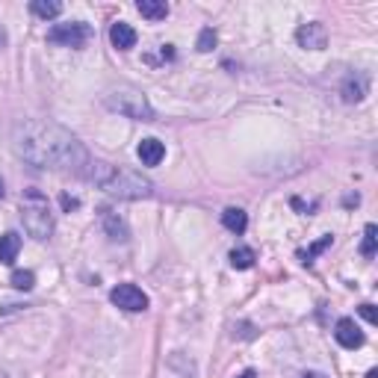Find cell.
I'll return each instance as SVG.
<instances>
[{
  "instance_id": "obj_1",
  "label": "cell",
  "mask_w": 378,
  "mask_h": 378,
  "mask_svg": "<svg viewBox=\"0 0 378 378\" xmlns=\"http://www.w3.org/2000/svg\"><path fill=\"white\" fill-rule=\"evenodd\" d=\"M12 148L24 162H30L36 169L83 174L89 166V154L77 142V136L47 119L18 121L15 130H12Z\"/></svg>"
},
{
  "instance_id": "obj_2",
  "label": "cell",
  "mask_w": 378,
  "mask_h": 378,
  "mask_svg": "<svg viewBox=\"0 0 378 378\" xmlns=\"http://www.w3.org/2000/svg\"><path fill=\"white\" fill-rule=\"evenodd\" d=\"M83 178H89L95 186L104 189V192L124 198V201H139V198H148L151 192H154V183H151L148 178H142L139 172H130L124 166H112V162H104V160H89Z\"/></svg>"
},
{
  "instance_id": "obj_3",
  "label": "cell",
  "mask_w": 378,
  "mask_h": 378,
  "mask_svg": "<svg viewBox=\"0 0 378 378\" xmlns=\"http://www.w3.org/2000/svg\"><path fill=\"white\" fill-rule=\"evenodd\" d=\"M21 219L33 239H47L54 234V213H50L47 195L39 189H24L21 195Z\"/></svg>"
},
{
  "instance_id": "obj_4",
  "label": "cell",
  "mask_w": 378,
  "mask_h": 378,
  "mask_svg": "<svg viewBox=\"0 0 378 378\" xmlns=\"http://www.w3.org/2000/svg\"><path fill=\"white\" fill-rule=\"evenodd\" d=\"M107 107L116 109L119 116L133 119V121H154V109H151L148 98L139 89H133V86H121V89L109 92L107 95Z\"/></svg>"
},
{
  "instance_id": "obj_5",
  "label": "cell",
  "mask_w": 378,
  "mask_h": 378,
  "mask_svg": "<svg viewBox=\"0 0 378 378\" xmlns=\"http://www.w3.org/2000/svg\"><path fill=\"white\" fill-rule=\"evenodd\" d=\"M95 36V30L83 21H71V24H56L47 30V42L62 45V47H83Z\"/></svg>"
},
{
  "instance_id": "obj_6",
  "label": "cell",
  "mask_w": 378,
  "mask_h": 378,
  "mask_svg": "<svg viewBox=\"0 0 378 378\" xmlns=\"http://www.w3.org/2000/svg\"><path fill=\"white\" fill-rule=\"evenodd\" d=\"M109 301H112L116 308L128 310V313H142V310H148V296H145L136 284H119V287H112Z\"/></svg>"
},
{
  "instance_id": "obj_7",
  "label": "cell",
  "mask_w": 378,
  "mask_h": 378,
  "mask_svg": "<svg viewBox=\"0 0 378 378\" xmlns=\"http://www.w3.org/2000/svg\"><path fill=\"white\" fill-rule=\"evenodd\" d=\"M296 42L301 47H308V50H322L325 42H328V33H325V27L319 21H313V24H301V27L296 30Z\"/></svg>"
},
{
  "instance_id": "obj_8",
  "label": "cell",
  "mask_w": 378,
  "mask_h": 378,
  "mask_svg": "<svg viewBox=\"0 0 378 378\" xmlns=\"http://www.w3.org/2000/svg\"><path fill=\"white\" fill-rule=\"evenodd\" d=\"M334 337L343 349H361L363 346V331L355 325V319H349V317H343L334 325Z\"/></svg>"
},
{
  "instance_id": "obj_9",
  "label": "cell",
  "mask_w": 378,
  "mask_h": 378,
  "mask_svg": "<svg viewBox=\"0 0 378 378\" xmlns=\"http://www.w3.org/2000/svg\"><path fill=\"white\" fill-rule=\"evenodd\" d=\"M100 219H104V228H107L109 239H116V243H128L130 231H128V225H124L121 216H116L109 207H104V210H100Z\"/></svg>"
},
{
  "instance_id": "obj_10",
  "label": "cell",
  "mask_w": 378,
  "mask_h": 378,
  "mask_svg": "<svg viewBox=\"0 0 378 378\" xmlns=\"http://www.w3.org/2000/svg\"><path fill=\"white\" fill-rule=\"evenodd\" d=\"M136 154H139L142 166H160L162 157H166V145L160 139H142L139 148H136Z\"/></svg>"
},
{
  "instance_id": "obj_11",
  "label": "cell",
  "mask_w": 378,
  "mask_h": 378,
  "mask_svg": "<svg viewBox=\"0 0 378 378\" xmlns=\"http://www.w3.org/2000/svg\"><path fill=\"white\" fill-rule=\"evenodd\" d=\"M109 42L116 45L119 50H130L136 45V30L130 27V24H124V21H116L109 27Z\"/></svg>"
},
{
  "instance_id": "obj_12",
  "label": "cell",
  "mask_w": 378,
  "mask_h": 378,
  "mask_svg": "<svg viewBox=\"0 0 378 378\" xmlns=\"http://www.w3.org/2000/svg\"><path fill=\"white\" fill-rule=\"evenodd\" d=\"M367 89H370V83L363 74H351V77H346L343 83V98L349 100V104H361L363 98H367Z\"/></svg>"
},
{
  "instance_id": "obj_13",
  "label": "cell",
  "mask_w": 378,
  "mask_h": 378,
  "mask_svg": "<svg viewBox=\"0 0 378 378\" xmlns=\"http://www.w3.org/2000/svg\"><path fill=\"white\" fill-rule=\"evenodd\" d=\"M18 251H21V236L15 231L0 236V263H3V266H12V263H15Z\"/></svg>"
},
{
  "instance_id": "obj_14",
  "label": "cell",
  "mask_w": 378,
  "mask_h": 378,
  "mask_svg": "<svg viewBox=\"0 0 378 378\" xmlns=\"http://www.w3.org/2000/svg\"><path fill=\"white\" fill-rule=\"evenodd\" d=\"M136 9H139V15L148 18V21H162V18L169 15V3H166V0H139Z\"/></svg>"
},
{
  "instance_id": "obj_15",
  "label": "cell",
  "mask_w": 378,
  "mask_h": 378,
  "mask_svg": "<svg viewBox=\"0 0 378 378\" xmlns=\"http://www.w3.org/2000/svg\"><path fill=\"white\" fill-rule=\"evenodd\" d=\"M222 225L228 228L231 234H243L248 228V216H245V210H239V207H228L222 213Z\"/></svg>"
},
{
  "instance_id": "obj_16",
  "label": "cell",
  "mask_w": 378,
  "mask_h": 378,
  "mask_svg": "<svg viewBox=\"0 0 378 378\" xmlns=\"http://www.w3.org/2000/svg\"><path fill=\"white\" fill-rule=\"evenodd\" d=\"M36 15L50 21V18H56L59 12H62V3H56V0H33V6H30Z\"/></svg>"
},
{
  "instance_id": "obj_17",
  "label": "cell",
  "mask_w": 378,
  "mask_h": 378,
  "mask_svg": "<svg viewBox=\"0 0 378 378\" xmlns=\"http://www.w3.org/2000/svg\"><path fill=\"white\" fill-rule=\"evenodd\" d=\"M231 266L234 269H251L255 266V251L251 248H234L231 251Z\"/></svg>"
},
{
  "instance_id": "obj_18",
  "label": "cell",
  "mask_w": 378,
  "mask_h": 378,
  "mask_svg": "<svg viewBox=\"0 0 378 378\" xmlns=\"http://www.w3.org/2000/svg\"><path fill=\"white\" fill-rule=\"evenodd\" d=\"M9 284L15 287V289H24V293H27V289H33V287H36V275H33L30 269H18V272H12Z\"/></svg>"
},
{
  "instance_id": "obj_19",
  "label": "cell",
  "mask_w": 378,
  "mask_h": 378,
  "mask_svg": "<svg viewBox=\"0 0 378 378\" xmlns=\"http://www.w3.org/2000/svg\"><path fill=\"white\" fill-rule=\"evenodd\" d=\"M331 245V236H322L319 239V243H313L308 251H298V257H301V263H305V266H310V263H313V257H317L319 255V251H325V248H328Z\"/></svg>"
},
{
  "instance_id": "obj_20",
  "label": "cell",
  "mask_w": 378,
  "mask_h": 378,
  "mask_svg": "<svg viewBox=\"0 0 378 378\" xmlns=\"http://www.w3.org/2000/svg\"><path fill=\"white\" fill-rule=\"evenodd\" d=\"M378 234V228L375 225H367V231H363V243H361V255L363 257H375V236Z\"/></svg>"
},
{
  "instance_id": "obj_21",
  "label": "cell",
  "mask_w": 378,
  "mask_h": 378,
  "mask_svg": "<svg viewBox=\"0 0 378 378\" xmlns=\"http://www.w3.org/2000/svg\"><path fill=\"white\" fill-rule=\"evenodd\" d=\"M213 45H216V33H213L210 27H207V30H201V36H198V50H201V54L213 50Z\"/></svg>"
},
{
  "instance_id": "obj_22",
  "label": "cell",
  "mask_w": 378,
  "mask_h": 378,
  "mask_svg": "<svg viewBox=\"0 0 378 378\" xmlns=\"http://www.w3.org/2000/svg\"><path fill=\"white\" fill-rule=\"evenodd\" d=\"M361 317L367 319L370 325H375L378 322V313H375V305H361Z\"/></svg>"
},
{
  "instance_id": "obj_23",
  "label": "cell",
  "mask_w": 378,
  "mask_h": 378,
  "mask_svg": "<svg viewBox=\"0 0 378 378\" xmlns=\"http://www.w3.org/2000/svg\"><path fill=\"white\" fill-rule=\"evenodd\" d=\"M62 207H66V210H74V207H77V198H68V195H62Z\"/></svg>"
},
{
  "instance_id": "obj_24",
  "label": "cell",
  "mask_w": 378,
  "mask_h": 378,
  "mask_svg": "<svg viewBox=\"0 0 378 378\" xmlns=\"http://www.w3.org/2000/svg\"><path fill=\"white\" fill-rule=\"evenodd\" d=\"M305 378H325V375H319V372H308Z\"/></svg>"
},
{
  "instance_id": "obj_25",
  "label": "cell",
  "mask_w": 378,
  "mask_h": 378,
  "mask_svg": "<svg viewBox=\"0 0 378 378\" xmlns=\"http://www.w3.org/2000/svg\"><path fill=\"white\" fill-rule=\"evenodd\" d=\"M367 378H378V372H375V370H370V372H367Z\"/></svg>"
},
{
  "instance_id": "obj_26",
  "label": "cell",
  "mask_w": 378,
  "mask_h": 378,
  "mask_svg": "<svg viewBox=\"0 0 378 378\" xmlns=\"http://www.w3.org/2000/svg\"><path fill=\"white\" fill-rule=\"evenodd\" d=\"M243 378H255V372H251V370H248V372H243Z\"/></svg>"
},
{
  "instance_id": "obj_27",
  "label": "cell",
  "mask_w": 378,
  "mask_h": 378,
  "mask_svg": "<svg viewBox=\"0 0 378 378\" xmlns=\"http://www.w3.org/2000/svg\"><path fill=\"white\" fill-rule=\"evenodd\" d=\"M0 198H3V181H0Z\"/></svg>"
}]
</instances>
